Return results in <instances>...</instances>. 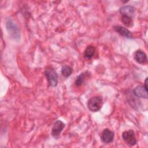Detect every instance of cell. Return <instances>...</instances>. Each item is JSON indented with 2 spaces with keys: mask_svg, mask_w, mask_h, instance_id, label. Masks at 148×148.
<instances>
[{
  "mask_svg": "<svg viewBox=\"0 0 148 148\" xmlns=\"http://www.w3.org/2000/svg\"><path fill=\"white\" fill-rule=\"evenodd\" d=\"M6 27L8 33L14 39L20 38V32L18 27L12 21L8 20L6 23Z\"/></svg>",
  "mask_w": 148,
  "mask_h": 148,
  "instance_id": "cell-3",
  "label": "cell"
},
{
  "mask_svg": "<svg viewBox=\"0 0 148 148\" xmlns=\"http://www.w3.org/2000/svg\"><path fill=\"white\" fill-rule=\"evenodd\" d=\"M45 74L49 85L56 87L58 84V75L56 70L51 66H48L45 69Z\"/></svg>",
  "mask_w": 148,
  "mask_h": 148,
  "instance_id": "cell-2",
  "label": "cell"
},
{
  "mask_svg": "<svg viewBox=\"0 0 148 148\" xmlns=\"http://www.w3.org/2000/svg\"><path fill=\"white\" fill-rule=\"evenodd\" d=\"M135 11V10L134 7L131 5L124 6L120 8L119 10V12L122 16H126L131 18H132V17L134 16Z\"/></svg>",
  "mask_w": 148,
  "mask_h": 148,
  "instance_id": "cell-8",
  "label": "cell"
},
{
  "mask_svg": "<svg viewBox=\"0 0 148 148\" xmlns=\"http://www.w3.org/2000/svg\"><path fill=\"white\" fill-rule=\"evenodd\" d=\"M84 82V73H82L79 76H78L75 82V84L77 86H80Z\"/></svg>",
  "mask_w": 148,
  "mask_h": 148,
  "instance_id": "cell-14",
  "label": "cell"
},
{
  "mask_svg": "<svg viewBox=\"0 0 148 148\" xmlns=\"http://www.w3.org/2000/svg\"><path fill=\"white\" fill-rule=\"evenodd\" d=\"M147 78L146 77L145 80V83H144V87L145 88V89L147 91Z\"/></svg>",
  "mask_w": 148,
  "mask_h": 148,
  "instance_id": "cell-15",
  "label": "cell"
},
{
  "mask_svg": "<svg viewBox=\"0 0 148 148\" xmlns=\"http://www.w3.org/2000/svg\"><path fill=\"white\" fill-rule=\"evenodd\" d=\"M72 72L73 69L68 65H64L61 68V73L65 77H69L72 74Z\"/></svg>",
  "mask_w": 148,
  "mask_h": 148,
  "instance_id": "cell-12",
  "label": "cell"
},
{
  "mask_svg": "<svg viewBox=\"0 0 148 148\" xmlns=\"http://www.w3.org/2000/svg\"><path fill=\"white\" fill-rule=\"evenodd\" d=\"M134 95L139 98H142L147 99L148 97L147 91L145 89L143 86H136L134 91Z\"/></svg>",
  "mask_w": 148,
  "mask_h": 148,
  "instance_id": "cell-9",
  "label": "cell"
},
{
  "mask_svg": "<svg viewBox=\"0 0 148 148\" xmlns=\"http://www.w3.org/2000/svg\"><path fill=\"white\" fill-rule=\"evenodd\" d=\"M122 138L128 145L134 146L136 144L135 132L132 130L124 131L122 134Z\"/></svg>",
  "mask_w": 148,
  "mask_h": 148,
  "instance_id": "cell-4",
  "label": "cell"
},
{
  "mask_svg": "<svg viewBox=\"0 0 148 148\" xmlns=\"http://www.w3.org/2000/svg\"><path fill=\"white\" fill-rule=\"evenodd\" d=\"M114 134L109 128H105L103 130L101 134V140L105 143H109L113 142L114 139Z\"/></svg>",
  "mask_w": 148,
  "mask_h": 148,
  "instance_id": "cell-6",
  "label": "cell"
},
{
  "mask_svg": "<svg viewBox=\"0 0 148 148\" xmlns=\"http://www.w3.org/2000/svg\"><path fill=\"white\" fill-rule=\"evenodd\" d=\"M121 21L123 23V24L127 27H131L133 24L132 18L126 16H122Z\"/></svg>",
  "mask_w": 148,
  "mask_h": 148,
  "instance_id": "cell-13",
  "label": "cell"
},
{
  "mask_svg": "<svg viewBox=\"0 0 148 148\" xmlns=\"http://www.w3.org/2000/svg\"><path fill=\"white\" fill-rule=\"evenodd\" d=\"M95 49L92 45L88 46L84 51V56L87 59H91L94 55Z\"/></svg>",
  "mask_w": 148,
  "mask_h": 148,
  "instance_id": "cell-11",
  "label": "cell"
},
{
  "mask_svg": "<svg viewBox=\"0 0 148 148\" xmlns=\"http://www.w3.org/2000/svg\"><path fill=\"white\" fill-rule=\"evenodd\" d=\"M134 58L137 62L141 64H145L147 62V58L146 53L141 50H138L135 52Z\"/></svg>",
  "mask_w": 148,
  "mask_h": 148,
  "instance_id": "cell-7",
  "label": "cell"
},
{
  "mask_svg": "<svg viewBox=\"0 0 148 148\" xmlns=\"http://www.w3.org/2000/svg\"><path fill=\"white\" fill-rule=\"evenodd\" d=\"M113 29L120 35L121 36L127 38H132V33L126 28L120 26V25H115L113 26Z\"/></svg>",
  "mask_w": 148,
  "mask_h": 148,
  "instance_id": "cell-10",
  "label": "cell"
},
{
  "mask_svg": "<svg viewBox=\"0 0 148 148\" xmlns=\"http://www.w3.org/2000/svg\"><path fill=\"white\" fill-rule=\"evenodd\" d=\"M103 105V99L101 96H95L91 98L87 102L88 109L93 112L99 111Z\"/></svg>",
  "mask_w": 148,
  "mask_h": 148,
  "instance_id": "cell-1",
  "label": "cell"
},
{
  "mask_svg": "<svg viewBox=\"0 0 148 148\" xmlns=\"http://www.w3.org/2000/svg\"><path fill=\"white\" fill-rule=\"evenodd\" d=\"M65 126V124L61 120H57L51 129V135L53 137H54L56 139H57L59 138L62 131L64 128Z\"/></svg>",
  "mask_w": 148,
  "mask_h": 148,
  "instance_id": "cell-5",
  "label": "cell"
}]
</instances>
